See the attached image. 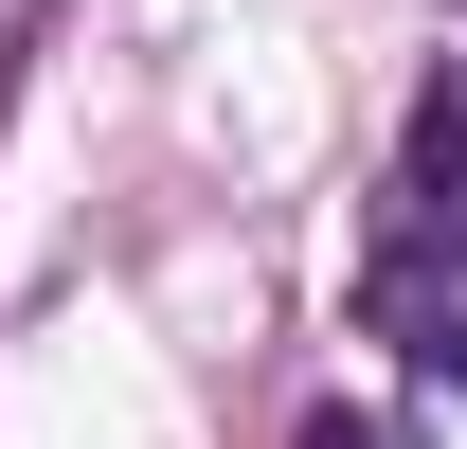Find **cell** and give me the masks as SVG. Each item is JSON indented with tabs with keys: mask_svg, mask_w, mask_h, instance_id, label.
Instances as JSON below:
<instances>
[{
	"mask_svg": "<svg viewBox=\"0 0 467 449\" xmlns=\"http://www.w3.org/2000/svg\"><path fill=\"white\" fill-rule=\"evenodd\" d=\"M306 449H378V432H359V413H324V432H306Z\"/></svg>",
	"mask_w": 467,
	"mask_h": 449,
	"instance_id": "obj_2",
	"label": "cell"
},
{
	"mask_svg": "<svg viewBox=\"0 0 467 449\" xmlns=\"http://www.w3.org/2000/svg\"><path fill=\"white\" fill-rule=\"evenodd\" d=\"M359 324L396 341L413 378H467V72L413 90L396 198H378V234H359Z\"/></svg>",
	"mask_w": 467,
	"mask_h": 449,
	"instance_id": "obj_1",
	"label": "cell"
}]
</instances>
